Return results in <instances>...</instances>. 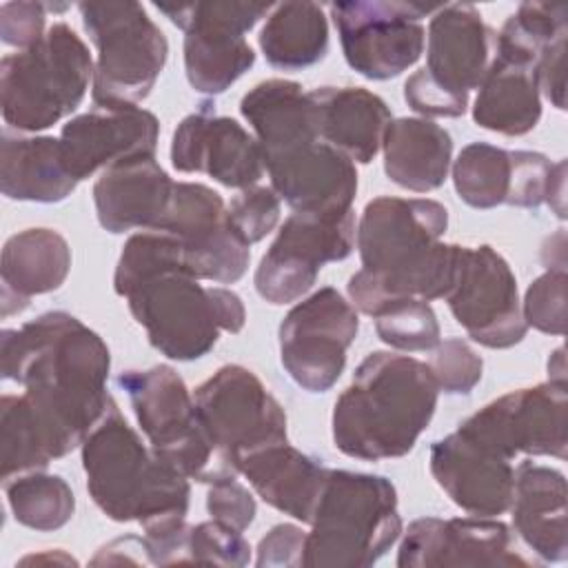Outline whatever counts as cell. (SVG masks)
Wrapping results in <instances>:
<instances>
[{"instance_id":"obj_7","label":"cell","mask_w":568,"mask_h":568,"mask_svg":"<svg viewBox=\"0 0 568 568\" xmlns=\"http://www.w3.org/2000/svg\"><path fill=\"white\" fill-rule=\"evenodd\" d=\"M89 82V47L67 22H53L40 42L2 58V118L18 133L44 131L82 104Z\"/></svg>"},{"instance_id":"obj_31","label":"cell","mask_w":568,"mask_h":568,"mask_svg":"<svg viewBox=\"0 0 568 568\" xmlns=\"http://www.w3.org/2000/svg\"><path fill=\"white\" fill-rule=\"evenodd\" d=\"M240 111L251 124L264 158L320 140L315 102L293 80L271 78L255 84L244 93Z\"/></svg>"},{"instance_id":"obj_28","label":"cell","mask_w":568,"mask_h":568,"mask_svg":"<svg viewBox=\"0 0 568 568\" xmlns=\"http://www.w3.org/2000/svg\"><path fill=\"white\" fill-rule=\"evenodd\" d=\"M71 271L69 242L53 229H27L2 246V317L22 313L33 295L58 291Z\"/></svg>"},{"instance_id":"obj_5","label":"cell","mask_w":568,"mask_h":568,"mask_svg":"<svg viewBox=\"0 0 568 568\" xmlns=\"http://www.w3.org/2000/svg\"><path fill=\"white\" fill-rule=\"evenodd\" d=\"M87 490L113 521L142 526L186 517L189 479L164 464L126 424L115 399L80 446Z\"/></svg>"},{"instance_id":"obj_23","label":"cell","mask_w":568,"mask_h":568,"mask_svg":"<svg viewBox=\"0 0 568 568\" xmlns=\"http://www.w3.org/2000/svg\"><path fill=\"white\" fill-rule=\"evenodd\" d=\"M495 44L497 31L473 4H442L428 24L426 67L422 69L442 89L468 100L495 58Z\"/></svg>"},{"instance_id":"obj_38","label":"cell","mask_w":568,"mask_h":568,"mask_svg":"<svg viewBox=\"0 0 568 568\" xmlns=\"http://www.w3.org/2000/svg\"><path fill=\"white\" fill-rule=\"evenodd\" d=\"M566 268H546L530 282L521 302V315L526 326H532L548 335L566 333Z\"/></svg>"},{"instance_id":"obj_40","label":"cell","mask_w":568,"mask_h":568,"mask_svg":"<svg viewBox=\"0 0 568 568\" xmlns=\"http://www.w3.org/2000/svg\"><path fill=\"white\" fill-rule=\"evenodd\" d=\"M237 235L251 246L264 240L280 222V195L271 186L242 189L226 206Z\"/></svg>"},{"instance_id":"obj_30","label":"cell","mask_w":568,"mask_h":568,"mask_svg":"<svg viewBox=\"0 0 568 568\" xmlns=\"http://www.w3.org/2000/svg\"><path fill=\"white\" fill-rule=\"evenodd\" d=\"M308 93L317 109L320 140L353 162L368 164L393 120L388 104L364 87H320Z\"/></svg>"},{"instance_id":"obj_42","label":"cell","mask_w":568,"mask_h":568,"mask_svg":"<svg viewBox=\"0 0 568 568\" xmlns=\"http://www.w3.org/2000/svg\"><path fill=\"white\" fill-rule=\"evenodd\" d=\"M555 162L537 151H510V189L506 204L537 209L546 204Z\"/></svg>"},{"instance_id":"obj_8","label":"cell","mask_w":568,"mask_h":568,"mask_svg":"<svg viewBox=\"0 0 568 568\" xmlns=\"http://www.w3.org/2000/svg\"><path fill=\"white\" fill-rule=\"evenodd\" d=\"M118 386L126 393L151 450L186 479L215 484L237 477L217 455L184 379L166 364L124 371Z\"/></svg>"},{"instance_id":"obj_37","label":"cell","mask_w":568,"mask_h":568,"mask_svg":"<svg viewBox=\"0 0 568 568\" xmlns=\"http://www.w3.org/2000/svg\"><path fill=\"white\" fill-rule=\"evenodd\" d=\"M373 320L377 337L397 351H430L442 342L437 315L424 300L410 297L393 302Z\"/></svg>"},{"instance_id":"obj_45","label":"cell","mask_w":568,"mask_h":568,"mask_svg":"<svg viewBox=\"0 0 568 568\" xmlns=\"http://www.w3.org/2000/svg\"><path fill=\"white\" fill-rule=\"evenodd\" d=\"M404 100L415 113H422L424 118H459L468 109V100L442 89L428 78L424 69H417L413 75H408L404 84Z\"/></svg>"},{"instance_id":"obj_6","label":"cell","mask_w":568,"mask_h":568,"mask_svg":"<svg viewBox=\"0 0 568 568\" xmlns=\"http://www.w3.org/2000/svg\"><path fill=\"white\" fill-rule=\"evenodd\" d=\"M397 490L371 473L328 470L304 544V566L364 568L402 537Z\"/></svg>"},{"instance_id":"obj_18","label":"cell","mask_w":568,"mask_h":568,"mask_svg":"<svg viewBox=\"0 0 568 568\" xmlns=\"http://www.w3.org/2000/svg\"><path fill=\"white\" fill-rule=\"evenodd\" d=\"M399 568L530 566L513 548L510 528L493 517H422L402 532Z\"/></svg>"},{"instance_id":"obj_39","label":"cell","mask_w":568,"mask_h":568,"mask_svg":"<svg viewBox=\"0 0 568 568\" xmlns=\"http://www.w3.org/2000/svg\"><path fill=\"white\" fill-rule=\"evenodd\" d=\"M430 371L439 390L446 395H468L481 379L484 362L473 346L459 337L444 339L435 346Z\"/></svg>"},{"instance_id":"obj_13","label":"cell","mask_w":568,"mask_h":568,"mask_svg":"<svg viewBox=\"0 0 568 568\" xmlns=\"http://www.w3.org/2000/svg\"><path fill=\"white\" fill-rule=\"evenodd\" d=\"M359 331L357 308L324 286L297 302L280 324V362L308 393H326L346 366V351Z\"/></svg>"},{"instance_id":"obj_11","label":"cell","mask_w":568,"mask_h":568,"mask_svg":"<svg viewBox=\"0 0 568 568\" xmlns=\"http://www.w3.org/2000/svg\"><path fill=\"white\" fill-rule=\"evenodd\" d=\"M193 402L217 455L235 475L246 455L288 442L282 404L246 366H220L195 388Z\"/></svg>"},{"instance_id":"obj_26","label":"cell","mask_w":568,"mask_h":568,"mask_svg":"<svg viewBox=\"0 0 568 568\" xmlns=\"http://www.w3.org/2000/svg\"><path fill=\"white\" fill-rule=\"evenodd\" d=\"M508 510L519 539L544 561L561 564L568 557V488L561 470L521 462Z\"/></svg>"},{"instance_id":"obj_15","label":"cell","mask_w":568,"mask_h":568,"mask_svg":"<svg viewBox=\"0 0 568 568\" xmlns=\"http://www.w3.org/2000/svg\"><path fill=\"white\" fill-rule=\"evenodd\" d=\"M459 428L510 462L519 455L566 459L568 384L548 379L510 390L466 417Z\"/></svg>"},{"instance_id":"obj_25","label":"cell","mask_w":568,"mask_h":568,"mask_svg":"<svg viewBox=\"0 0 568 568\" xmlns=\"http://www.w3.org/2000/svg\"><path fill=\"white\" fill-rule=\"evenodd\" d=\"M541 118L537 60L501 40L495 58L477 87L473 120L477 126L501 135H526Z\"/></svg>"},{"instance_id":"obj_20","label":"cell","mask_w":568,"mask_h":568,"mask_svg":"<svg viewBox=\"0 0 568 568\" xmlns=\"http://www.w3.org/2000/svg\"><path fill=\"white\" fill-rule=\"evenodd\" d=\"M271 189L293 213L344 215L357 193L355 162L324 140L264 158Z\"/></svg>"},{"instance_id":"obj_1","label":"cell","mask_w":568,"mask_h":568,"mask_svg":"<svg viewBox=\"0 0 568 568\" xmlns=\"http://www.w3.org/2000/svg\"><path fill=\"white\" fill-rule=\"evenodd\" d=\"M109 368L104 339L64 311H49L0 335V373L22 386L55 459L82 446L106 413L113 399L106 393Z\"/></svg>"},{"instance_id":"obj_17","label":"cell","mask_w":568,"mask_h":568,"mask_svg":"<svg viewBox=\"0 0 568 568\" xmlns=\"http://www.w3.org/2000/svg\"><path fill=\"white\" fill-rule=\"evenodd\" d=\"M158 231L178 237L189 273L215 284L237 282L251 246L237 235L217 191L200 182H175L169 211Z\"/></svg>"},{"instance_id":"obj_24","label":"cell","mask_w":568,"mask_h":568,"mask_svg":"<svg viewBox=\"0 0 568 568\" xmlns=\"http://www.w3.org/2000/svg\"><path fill=\"white\" fill-rule=\"evenodd\" d=\"M175 182L158 164L155 155H138L106 166L93 184L95 215L109 233L158 231Z\"/></svg>"},{"instance_id":"obj_35","label":"cell","mask_w":568,"mask_h":568,"mask_svg":"<svg viewBox=\"0 0 568 568\" xmlns=\"http://www.w3.org/2000/svg\"><path fill=\"white\" fill-rule=\"evenodd\" d=\"M2 486L16 521L31 530L53 532L73 517L75 497L60 475L31 470L4 479Z\"/></svg>"},{"instance_id":"obj_46","label":"cell","mask_w":568,"mask_h":568,"mask_svg":"<svg viewBox=\"0 0 568 568\" xmlns=\"http://www.w3.org/2000/svg\"><path fill=\"white\" fill-rule=\"evenodd\" d=\"M304 544H306V532L300 526L277 524L260 539L255 564L260 568L304 566Z\"/></svg>"},{"instance_id":"obj_10","label":"cell","mask_w":568,"mask_h":568,"mask_svg":"<svg viewBox=\"0 0 568 568\" xmlns=\"http://www.w3.org/2000/svg\"><path fill=\"white\" fill-rule=\"evenodd\" d=\"M184 31V69L189 84L204 95L224 93L255 64V51L244 38L273 4L264 2H158Z\"/></svg>"},{"instance_id":"obj_16","label":"cell","mask_w":568,"mask_h":568,"mask_svg":"<svg viewBox=\"0 0 568 568\" xmlns=\"http://www.w3.org/2000/svg\"><path fill=\"white\" fill-rule=\"evenodd\" d=\"M444 300L468 337L486 348H510L526 337L515 273L488 244L459 248L455 280Z\"/></svg>"},{"instance_id":"obj_3","label":"cell","mask_w":568,"mask_h":568,"mask_svg":"<svg viewBox=\"0 0 568 568\" xmlns=\"http://www.w3.org/2000/svg\"><path fill=\"white\" fill-rule=\"evenodd\" d=\"M448 211L428 197L379 195L357 222L355 242L362 268L351 275V304L375 317L399 300H444L453 286L459 244L442 242Z\"/></svg>"},{"instance_id":"obj_47","label":"cell","mask_w":568,"mask_h":568,"mask_svg":"<svg viewBox=\"0 0 568 568\" xmlns=\"http://www.w3.org/2000/svg\"><path fill=\"white\" fill-rule=\"evenodd\" d=\"M566 36L550 42L537 60L539 91L559 111L566 109Z\"/></svg>"},{"instance_id":"obj_12","label":"cell","mask_w":568,"mask_h":568,"mask_svg":"<svg viewBox=\"0 0 568 568\" xmlns=\"http://www.w3.org/2000/svg\"><path fill=\"white\" fill-rule=\"evenodd\" d=\"M439 7L399 0H351L333 2L331 18L348 67L368 80H390L422 58L426 47L422 18L433 16Z\"/></svg>"},{"instance_id":"obj_29","label":"cell","mask_w":568,"mask_h":568,"mask_svg":"<svg viewBox=\"0 0 568 568\" xmlns=\"http://www.w3.org/2000/svg\"><path fill=\"white\" fill-rule=\"evenodd\" d=\"M78 186L71 175L60 138L22 135L9 126L0 138V191L9 200L53 204L67 200Z\"/></svg>"},{"instance_id":"obj_50","label":"cell","mask_w":568,"mask_h":568,"mask_svg":"<svg viewBox=\"0 0 568 568\" xmlns=\"http://www.w3.org/2000/svg\"><path fill=\"white\" fill-rule=\"evenodd\" d=\"M40 561H53V564H78L73 557L64 555V552H47V555H31V557H24L20 564H40Z\"/></svg>"},{"instance_id":"obj_4","label":"cell","mask_w":568,"mask_h":568,"mask_svg":"<svg viewBox=\"0 0 568 568\" xmlns=\"http://www.w3.org/2000/svg\"><path fill=\"white\" fill-rule=\"evenodd\" d=\"M439 386L430 366L410 355L371 353L333 408V444L362 462L408 455L430 424Z\"/></svg>"},{"instance_id":"obj_44","label":"cell","mask_w":568,"mask_h":568,"mask_svg":"<svg viewBox=\"0 0 568 568\" xmlns=\"http://www.w3.org/2000/svg\"><path fill=\"white\" fill-rule=\"evenodd\" d=\"M206 510L211 519H217L240 532H244L257 513L251 490L235 477L211 484L206 495Z\"/></svg>"},{"instance_id":"obj_21","label":"cell","mask_w":568,"mask_h":568,"mask_svg":"<svg viewBox=\"0 0 568 568\" xmlns=\"http://www.w3.org/2000/svg\"><path fill=\"white\" fill-rule=\"evenodd\" d=\"M158 138V118L138 104L93 106L62 126L60 146L71 175L82 182L120 160L155 155Z\"/></svg>"},{"instance_id":"obj_41","label":"cell","mask_w":568,"mask_h":568,"mask_svg":"<svg viewBox=\"0 0 568 568\" xmlns=\"http://www.w3.org/2000/svg\"><path fill=\"white\" fill-rule=\"evenodd\" d=\"M189 557L195 564L246 566L251 561V546L240 530L211 519L191 526Z\"/></svg>"},{"instance_id":"obj_9","label":"cell","mask_w":568,"mask_h":568,"mask_svg":"<svg viewBox=\"0 0 568 568\" xmlns=\"http://www.w3.org/2000/svg\"><path fill=\"white\" fill-rule=\"evenodd\" d=\"M82 24L98 49L91 98L95 106L142 102L155 87L166 58L164 31L140 2H80Z\"/></svg>"},{"instance_id":"obj_34","label":"cell","mask_w":568,"mask_h":568,"mask_svg":"<svg viewBox=\"0 0 568 568\" xmlns=\"http://www.w3.org/2000/svg\"><path fill=\"white\" fill-rule=\"evenodd\" d=\"M55 459L49 435L24 395L0 399V475L2 481L31 470H47Z\"/></svg>"},{"instance_id":"obj_49","label":"cell","mask_w":568,"mask_h":568,"mask_svg":"<svg viewBox=\"0 0 568 568\" xmlns=\"http://www.w3.org/2000/svg\"><path fill=\"white\" fill-rule=\"evenodd\" d=\"M548 379L550 382H566V355L564 346L555 348L548 359Z\"/></svg>"},{"instance_id":"obj_14","label":"cell","mask_w":568,"mask_h":568,"mask_svg":"<svg viewBox=\"0 0 568 568\" xmlns=\"http://www.w3.org/2000/svg\"><path fill=\"white\" fill-rule=\"evenodd\" d=\"M355 231V211L344 215L291 213L255 268L257 295L275 306L302 300L324 264L353 253Z\"/></svg>"},{"instance_id":"obj_33","label":"cell","mask_w":568,"mask_h":568,"mask_svg":"<svg viewBox=\"0 0 568 568\" xmlns=\"http://www.w3.org/2000/svg\"><path fill=\"white\" fill-rule=\"evenodd\" d=\"M266 62L282 71L317 64L328 51V20L317 2H280L257 36Z\"/></svg>"},{"instance_id":"obj_27","label":"cell","mask_w":568,"mask_h":568,"mask_svg":"<svg viewBox=\"0 0 568 568\" xmlns=\"http://www.w3.org/2000/svg\"><path fill=\"white\" fill-rule=\"evenodd\" d=\"M328 470L288 442L255 450L240 462V475L251 488L268 506L302 524L313 521Z\"/></svg>"},{"instance_id":"obj_19","label":"cell","mask_w":568,"mask_h":568,"mask_svg":"<svg viewBox=\"0 0 568 568\" xmlns=\"http://www.w3.org/2000/svg\"><path fill=\"white\" fill-rule=\"evenodd\" d=\"M171 164L180 173H204L240 191L255 186L266 171L255 135L237 120L215 115L209 102L173 131Z\"/></svg>"},{"instance_id":"obj_48","label":"cell","mask_w":568,"mask_h":568,"mask_svg":"<svg viewBox=\"0 0 568 568\" xmlns=\"http://www.w3.org/2000/svg\"><path fill=\"white\" fill-rule=\"evenodd\" d=\"M546 204L552 209V213L564 220L566 217V160L555 162L550 189L546 195Z\"/></svg>"},{"instance_id":"obj_22","label":"cell","mask_w":568,"mask_h":568,"mask_svg":"<svg viewBox=\"0 0 568 568\" xmlns=\"http://www.w3.org/2000/svg\"><path fill=\"white\" fill-rule=\"evenodd\" d=\"M428 466L437 486L468 515L497 517L508 510L513 462L462 428L433 442Z\"/></svg>"},{"instance_id":"obj_36","label":"cell","mask_w":568,"mask_h":568,"mask_svg":"<svg viewBox=\"0 0 568 568\" xmlns=\"http://www.w3.org/2000/svg\"><path fill=\"white\" fill-rule=\"evenodd\" d=\"M457 195L473 209L506 204L510 189V151L488 142L466 144L453 162Z\"/></svg>"},{"instance_id":"obj_2","label":"cell","mask_w":568,"mask_h":568,"mask_svg":"<svg viewBox=\"0 0 568 568\" xmlns=\"http://www.w3.org/2000/svg\"><path fill=\"white\" fill-rule=\"evenodd\" d=\"M113 288L144 326L151 346L169 359H200L222 331L240 333L246 322L240 295L200 284L184 264L178 237L164 231H140L124 242Z\"/></svg>"},{"instance_id":"obj_32","label":"cell","mask_w":568,"mask_h":568,"mask_svg":"<svg viewBox=\"0 0 568 568\" xmlns=\"http://www.w3.org/2000/svg\"><path fill=\"white\" fill-rule=\"evenodd\" d=\"M382 151L390 182L413 193H428L448 178L453 138L426 118H397L386 126Z\"/></svg>"},{"instance_id":"obj_43","label":"cell","mask_w":568,"mask_h":568,"mask_svg":"<svg viewBox=\"0 0 568 568\" xmlns=\"http://www.w3.org/2000/svg\"><path fill=\"white\" fill-rule=\"evenodd\" d=\"M47 4L16 0L0 7V38L4 44L18 47V51L33 47L47 33Z\"/></svg>"}]
</instances>
